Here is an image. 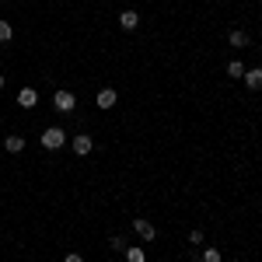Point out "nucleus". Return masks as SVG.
<instances>
[{
  "label": "nucleus",
  "mask_w": 262,
  "mask_h": 262,
  "mask_svg": "<svg viewBox=\"0 0 262 262\" xmlns=\"http://www.w3.org/2000/svg\"><path fill=\"white\" fill-rule=\"evenodd\" d=\"M63 143H67V133H63L60 126H49V129H42V147H46V150H60Z\"/></svg>",
  "instance_id": "obj_1"
},
{
  "label": "nucleus",
  "mask_w": 262,
  "mask_h": 262,
  "mask_svg": "<svg viewBox=\"0 0 262 262\" xmlns=\"http://www.w3.org/2000/svg\"><path fill=\"white\" fill-rule=\"evenodd\" d=\"M53 105H56V112H74L77 98H74L70 91H56V95H53Z\"/></svg>",
  "instance_id": "obj_2"
},
{
  "label": "nucleus",
  "mask_w": 262,
  "mask_h": 262,
  "mask_svg": "<svg viewBox=\"0 0 262 262\" xmlns=\"http://www.w3.org/2000/svg\"><path fill=\"white\" fill-rule=\"evenodd\" d=\"M133 231H137V234H140L143 242H150V238H154V234H158V227H154V224L147 221V217H137V221H133Z\"/></svg>",
  "instance_id": "obj_3"
},
{
  "label": "nucleus",
  "mask_w": 262,
  "mask_h": 262,
  "mask_svg": "<svg viewBox=\"0 0 262 262\" xmlns=\"http://www.w3.org/2000/svg\"><path fill=\"white\" fill-rule=\"evenodd\" d=\"M91 150H95V140H91L88 133H77V137H74V154H81V158H88Z\"/></svg>",
  "instance_id": "obj_4"
},
{
  "label": "nucleus",
  "mask_w": 262,
  "mask_h": 262,
  "mask_svg": "<svg viewBox=\"0 0 262 262\" xmlns=\"http://www.w3.org/2000/svg\"><path fill=\"white\" fill-rule=\"evenodd\" d=\"M35 101H39V91H35V88H21L18 91V105L21 108H35Z\"/></svg>",
  "instance_id": "obj_5"
},
{
  "label": "nucleus",
  "mask_w": 262,
  "mask_h": 262,
  "mask_svg": "<svg viewBox=\"0 0 262 262\" xmlns=\"http://www.w3.org/2000/svg\"><path fill=\"white\" fill-rule=\"evenodd\" d=\"M242 81L248 84L252 91H259V88H262V67H252V70H245V77H242Z\"/></svg>",
  "instance_id": "obj_6"
},
{
  "label": "nucleus",
  "mask_w": 262,
  "mask_h": 262,
  "mask_svg": "<svg viewBox=\"0 0 262 262\" xmlns=\"http://www.w3.org/2000/svg\"><path fill=\"white\" fill-rule=\"evenodd\" d=\"M119 25L126 28V32H133V28L140 25V14H137V11H122V14H119Z\"/></svg>",
  "instance_id": "obj_7"
},
{
  "label": "nucleus",
  "mask_w": 262,
  "mask_h": 262,
  "mask_svg": "<svg viewBox=\"0 0 262 262\" xmlns=\"http://www.w3.org/2000/svg\"><path fill=\"white\" fill-rule=\"evenodd\" d=\"M119 101V95L112 91V88H105V91H98V108H112Z\"/></svg>",
  "instance_id": "obj_8"
},
{
  "label": "nucleus",
  "mask_w": 262,
  "mask_h": 262,
  "mask_svg": "<svg viewBox=\"0 0 262 262\" xmlns=\"http://www.w3.org/2000/svg\"><path fill=\"white\" fill-rule=\"evenodd\" d=\"M126 262H147V252L140 245H126Z\"/></svg>",
  "instance_id": "obj_9"
},
{
  "label": "nucleus",
  "mask_w": 262,
  "mask_h": 262,
  "mask_svg": "<svg viewBox=\"0 0 262 262\" xmlns=\"http://www.w3.org/2000/svg\"><path fill=\"white\" fill-rule=\"evenodd\" d=\"M4 150H7V154H21V150H25V137H7V140H4Z\"/></svg>",
  "instance_id": "obj_10"
},
{
  "label": "nucleus",
  "mask_w": 262,
  "mask_h": 262,
  "mask_svg": "<svg viewBox=\"0 0 262 262\" xmlns=\"http://www.w3.org/2000/svg\"><path fill=\"white\" fill-rule=\"evenodd\" d=\"M227 42H231L234 49H245V46H248V35H245V32H231V35H227Z\"/></svg>",
  "instance_id": "obj_11"
},
{
  "label": "nucleus",
  "mask_w": 262,
  "mask_h": 262,
  "mask_svg": "<svg viewBox=\"0 0 262 262\" xmlns=\"http://www.w3.org/2000/svg\"><path fill=\"white\" fill-rule=\"evenodd\" d=\"M227 77H245V63L231 60V63H227Z\"/></svg>",
  "instance_id": "obj_12"
},
{
  "label": "nucleus",
  "mask_w": 262,
  "mask_h": 262,
  "mask_svg": "<svg viewBox=\"0 0 262 262\" xmlns=\"http://www.w3.org/2000/svg\"><path fill=\"white\" fill-rule=\"evenodd\" d=\"M14 39V28H11V21H0V42H11Z\"/></svg>",
  "instance_id": "obj_13"
},
{
  "label": "nucleus",
  "mask_w": 262,
  "mask_h": 262,
  "mask_svg": "<svg viewBox=\"0 0 262 262\" xmlns=\"http://www.w3.org/2000/svg\"><path fill=\"white\" fill-rule=\"evenodd\" d=\"M203 262H224V255L217 248H206V252H203Z\"/></svg>",
  "instance_id": "obj_14"
},
{
  "label": "nucleus",
  "mask_w": 262,
  "mask_h": 262,
  "mask_svg": "<svg viewBox=\"0 0 262 262\" xmlns=\"http://www.w3.org/2000/svg\"><path fill=\"white\" fill-rule=\"evenodd\" d=\"M189 245H203V231L196 227V231H189Z\"/></svg>",
  "instance_id": "obj_15"
},
{
  "label": "nucleus",
  "mask_w": 262,
  "mask_h": 262,
  "mask_svg": "<svg viewBox=\"0 0 262 262\" xmlns=\"http://www.w3.org/2000/svg\"><path fill=\"white\" fill-rule=\"evenodd\" d=\"M112 248H116V252H126V238H119V234H116V238H112Z\"/></svg>",
  "instance_id": "obj_16"
},
{
  "label": "nucleus",
  "mask_w": 262,
  "mask_h": 262,
  "mask_svg": "<svg viewBox=\"0 0 262 262\" xmlns=\"http://www.w3.org/2000/svg\"><path fill=\"white\" fill-rule=\"evenodd\" d=\"M67 262H84V255H77V252H70V255H67Z\"/></svg>",
  "instance_id": "obj_17"
},
{
  "label": "nucleus",
  "mask_w": 262,
  "mask_h": 262,
  "mask_svg": "<svg viewBox=\"0 0 262 262\" xmlns=\"http://www.w3.org/2000/svg\"><path fill=\"white\" fill-rule=\"evenodd\" d=\"M4 84H7V77H0V91H4Z\"/></svg>",
  "instance_id": "obj_18"
}]
</instances>
